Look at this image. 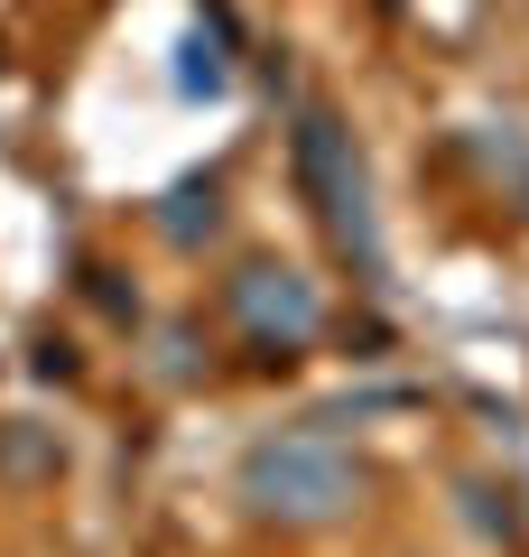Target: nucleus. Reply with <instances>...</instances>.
<instances>
[{
    "mask_svg": "<svg viewBox=\"0 0 529 557\" xmlns=\"http://www.w3.org/2000/svg\"><path fill=\"white\" fill-rule=\"evenodd\" d=\"M233 317L251 325V344L297 354V344L316 335V317H325V298H316V278L288 270V260H251V270L233 278Z\"/></svg>",
    "mask_w": 529,
    "mask_h": 557,
    "instance_id": "7ed1b4c3",
    "label": "nucleus"
},
{
    "mask_svg": "<svg viewBox=\"0 0 529 557\" xmlns=\"http://www.w3.org/2000/svg\"><path fill=\"white\" fill-rule=\"evenodd\" d=\"M176 94H223V84H233V47H223V28H196V38L176 47Z\"/></svg>",
    "mask_w": 529,
    "mask_h": 557,
    "instance_id": "39448f33",
    "label": "nucleus"
},
{
    "mask_svg": "<svg viewBox=\"0 0 529 557\" xmlns=\"http://www.w3.org/2000/svg\"><path fill=\"white\" fill-rule=\"evenodd\" d=\"M297 177H307L316 214H325L334 251H353L362 270L381 260V223H372V186H362V159H353V131L334 112H307L297 121Z\"/></svg>",
    "mask_w": 529,
    "mask_h": 557,
    "instance_id": "f03ea898",
    "label": "nucleus"
},
{
    "mask_svg": "<svg viewBox=\"0 0 529 557\" xmlns=\"http://www.w3.org/2000/svg\"><path fill=\"white\" fill-rule=\"evenodd\" d=\"M214 223H223V186L214 177H186L168 205H158V233H168V242H205Z\"/></svg>",
    "mask_w": 529,
    "mask_h": 557,
    "instance_id": "20e7f679",
    "label": "nucleus"
},
{
    "mask_svg": "<svg viewBox=\"0 0 529 557\" xmlns=\"http://www.w3.org/2000/svg\"><path fill=\"white\" fill-rule=\"evenodd\" d=\"M242 502L260 520H288V530H325L362 502V465L334 437H260L242 456Z\"/></svg>",
    "mask_w": 529,
    "mask_h": 557,
    "instance_id": "f257e3e1",
    "label": "nucleus"
}]
</instances>
